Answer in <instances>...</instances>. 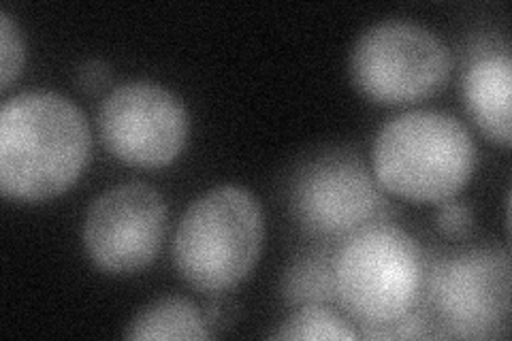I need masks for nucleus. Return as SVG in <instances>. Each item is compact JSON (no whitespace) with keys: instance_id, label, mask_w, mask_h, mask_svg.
<instances>
[{"instance_id":"1","label":"nucleus","mask_w":512,"mask_h":341,"mask_svg":"<svg viewBox=\"0 0 512 341\" xmlns=\"http://www.w3.org/2000/svg\"><path fill=\"white\" fill-rule=\"evenodd\" d=\"M90 126L73 101L50 90L24 92L0 109V190L45 201L69 190L90 160Z\"/></svg>"},{"instance_id":"2","label":"nucleus","mask_w":512,"mask_h":341,"mask_svg":"<svg viewBox=\"0 0 512 341\" xmlns=\"http://www.w3.org/2000/svg\"><path fill=\"white\" fill-rule=\"evenodd\" d=\"M474 165L468 128L436 109H414L389 120L372 148L378 184L414 203L451 201L470 182Z\"/></svg>"},{"instance_id":"3","label":"nucleus","mask_w":512,"mask_h":341,"mask_svg":"<svg viewBox=\"0 0 512 341\" xmlns=\"http://www.w3.org/2000/svg\"><path fill=\"white\" fill-rule=\"evenodd\" d=\"M425 254L389 220L350 233L333 252L335 295L361 327L389 324L425 297Z\"/></svg>"},{"instance_id":"4","label":"nucleus","mask_w":512,"mask_h":341,"mask_svg":"<svg viewBox=\"0 0 512 341\" xmlns=\"http://www.w3.org/2000/svg\"><path fill=\"white\" fill-rule=\"evenodd\" d=\"M265 218L242 186H218L192 203L178 224L173 258L182 278L201 292H224L259 261Z\"/></svg>"},{"instance_id":"5","label":"nucleus","mask_w":512,"mask_h":341,"mask_svg":"<svg viewBox=\"0 0 512 341\" xmlns=\"http://www.w3.org/2000/svg\"><path fill=\"white\" fill-rule=\"evenodd\" d=\"M425 295L436 318L434 339H489L510 314L512 267L504 248L425 254Z\"/></svg>"},{"instance_id":"6","label":"nucleus","mask_w":512,"mask_h":341,"mask_svg":"<svg viewBox=\"0 0 512 341\" xmlns=\"http://www.w3.org/2000/svg\"><path fill=\"white\" fill-rule=\"evenodd\" d=\"M451 69V52L438 35L408 20L367 28L350 54L355 86L382 105L429 99L446 86Z\"/></svg>"},{"instance_id":"7","label":"nucleus","mask_w":512,"mask_h":341,"mask_svg":"<svg viewBox=\"0 0 512 341\" xmlns=\"http://www.w3.org/2000/svg\"><path fill=\"white\" fill-rule=\"evenodd\" d=\"M293 209L303 229L327 239H344L393 216L374 173L359 156L342 150L318 156L299 171Z\"/></svg>"},{"instance_id":"8","label":"nucleus","mask_w":512,"mask_h":341,"mask_svg":"<svg viewBox=\"0 0 512 341\" xmlns=\"http://www.w3.org/2000/svg\"><path fill=\"white\" fill-rule=\"evenodd\" d=\"M188 111L154 81H126L111 90L99 111V133L111 156L126 165L167 167L184 150Z\"/></svg>"},{"instance_id":"9","label":"nucleus","mask_w":512,"mask_h":341,"mask_svg":"<svg viewBox=\"0 0 512 341\" xmlns=\"http://www.w3.org/2000/svg\"><path fill=\"white\" fill-rule=\"evenodd\" d=\"M167 205L148 184L131 182L103 192L84 220V246L101 271L126 275L148 267L160 252Z\"/></svg>"},{"instance_id":"10","label":"nucleus","mask_w":512,"mask_h":341,"mask_svg":"<svg viewBox=\"0 0 512 341\" xmlns=\"http://www.w3.org/2000/svg\"><path fill=\"white\" fill-rule=\"evenodd\" d=\"M463 99L483 135L510 148L512 141V62L508 52L476 58L463 77Z\"/></svg>"},{"instance_id":"11","label":"nucleus","mask_w":512,"mask_h":341,"mask_svg":"<svg viewBox=\"0 0 512 341\" xmlns=\"http://www.w3.org/2000/svg\"><path fill=\"white\" fill-rule=\"evenodd\" d=\"M137 341H201L212 333L197 310V305L184 297H165L146 307L124 333Z\"/></svg>"},{"instance_id":"12","label":"nucleus","mask_w":512,"mask_h":341,"mask_svg":"<svg viewBox=\"0 0 512 341\" xmlns=\"http://www.w3.org/2000/svg\"><path fill=\"white\" fill-rule=\"evenodd\" d=\"M333 252L329 248H316L295 258L282 280L286 301L299 307L338 303L333 278Z\"/></svg>"},{"instance_id":"13","label":"nucleus","mask_w":512,"mask_h":341,"mask_svg":"<svg viewBox=\"0 0 512 341\" xmlns=\"http://www.w3.org/2000/svg\"><path fill=\"white\" fill-rule=\"evenodd\" d=\"M271 337L286 341H355L359 333L346 318L325 305H301Z\"/></svg>"},{"instance_id":"14","label":"nucleus","mask_w":512,"mask_h":341,"mask_svg":"<svg viewBox=\"0 0 512 341\" xmlns=\"http://www.w3.org/2000/svg\"><path fill=\"white\" fill-rule=\"evenodd\" d=\"M431 327H436V318L431 307L425 303V299L412 307V310L397 318L389 324H376V327H361L359 337L370 339V341H380V339H423L431 335Z\"/></svg>"},{"instance_id":"15","label":"nucleus","mask_w":512,"mask_h":341,"mask_svg":"<svg viewBox=\"0 0 512 341\" xmlns=\"http://www.w3.org/2000/svg\"><path fill=\"white\" fill-rule=\"evenodd\" d=\"M26 58V47L20 26L7 11L0 13V88L7 90L20 77Z\"/></svg>"},{"instance_id":"16","label":"nucleus","mask_w":512,"mask_h":341,"mask_svg":"<svg viewBox=\"0 0 512 341\" xmlns=\"http://www.w3.org/2000/svg\"><path fill=\"white\" fill-rule=\"evenodd\" d=\"M438 231L446 237H463L472 229V209L466 203H442L438 209Z\"/></svg>"},{"instance_id":"17","label":"nucleus","mask_w":512,"mask_h":341,"mask_svg":"<svg viewBox=\"0 0 512 341\" xmlns=\"http://www.w3.org/2000/svg\"><path fill=\"white\" fill-rule=\"evenodd\" d=\"M109 79H111L109 64L99 58H92V60H86L79 64L77 75H75L77 86L90 94L103 92L109 86Z\"/></svg>"}]
</instances>
